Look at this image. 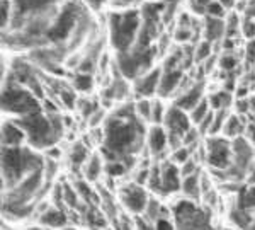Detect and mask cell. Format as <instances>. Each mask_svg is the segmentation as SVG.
Here are the masks:
<instances>
[{
  "label": "cell",
  "instance_id": "1",
  "mask_svg": "<svg viewBox=\"0 0 255 230\" xmlns=\"http://www.w3.org/2000/svg\"><path fill=\"white\" fill-rule=\"evenodd\" d=\"M146 133L145 121L136 114L134 102L121 104L104 120L102 157L119 160L131 169L136 162V155L146 143Z\"/></svg>",
  "mask_w": 255,
  "mask_h": 230
},
{
  "label": "cell",
  "instance_id": "2",
  "mask_svg": "<svg viewBox=\"0 0 255 230\" xmlns=\"http://www.w3.org/2000/svg\"><path fill=\"white\" fill-rule=\"evenodd\" d=\"M44 167L46 160L32 147H2V191L10 190Z\"/></svg>",
  "mask_w": 255,
  "mask_h": 230
},
{
  "label": "cell",
  "instance_id": "3",
  "mask_svg": "<svg viewBox=\"0 0 255 230\" xmlns=\"http://www.w3.org/2000/svg\"><path fill=\"white\" fill-rule=\"evenodd\" d=\"M26 133V140L32 149H53L60 142L65 125L58 113H44L43 109L15 120Z\"/></svg>",
  "mask_w": 255,
  "mask_h": 230
},
{
  "label": "cell",
  "instance_id": "4",
  "mask_svg": "<svg viewBox=\"0 0 255 230\" xmlns=\"http://www.w3.org/2000/svg\"><path fill=\"white\" fill-rule=\"evenodd\" d=\"M139 27H141V12L134 9L113 12L109 15V41L116 53L128 51L136 43Z\"/></svg>",
  "mask_w": 255,
  "mask_h": 230
},
{
  "label": "cell",
  "instance_id": "5",
  "mask_svg": "<svg viewBox=\"0 0 255 230\" xmlns=\"http://www.w3.org/2000/svg\"><path fill=\"white\" fill-rule=\"evenodd\" d=\"M170 215L177 230H220L211 212L194 200H177L170 208Z\"/></svg>",
  "mask_w": 255,
  "mask_h": 230
},
{
  "label": "cell",
  "instance_id": "6",
  "mask_svg": "<svg viewBox=\"0 0 255 230\" xmlns=\"http://www.w3.org/2000/svg\"><path fill=\"white\" fill-rule=\"evenodd\" d=\"M2 111L7 114H15L17 118L27 116L31 113L41 111V102L31 89L7 77L2 87Z\"/></svg>",
  "mask_w": 255,
  "mask_h": 230
},
{
  "label": "cell",
  "instance_id": "7",
  "mask_svg": "<svg viewBox=\"0 0 255 230\" xmlns=\"http://www.w3.org/2000/svg\"><path fill=\"white\" fill-rule=\"evenodd\" d=\"M157 46H141L134 43L128 51H121L116 55V67L126 79H138L139 75L151 70V65L157 56Z\"/></svg>",
  "mask_w": 255,
  "mask_h": 230
},
{
  "label": "cell",
  "instance_id": "8",
  "mask_svg": "<svg viewBox=\"0 0 255 230\" xmlns=\"http://www.w3.org/2000/svg\"><path fill=\"white\" fill-rule=\"evenodd\" d=\"M255 164V152L250 145L249 140L244 137H238L233 140V160L232 166L226 171L213 172L218 179L230 181V183H238V181L245 179L249 174H252Z\"/></svg>",
  "mask_w": 255,
  "mask_h": 230
},
{
  "label": "cell",
  "instance_id": "9",
  "mask_svg": "<svg viewBox=\"0 0 255 230\" xmlns=\"http://www.w3.org/2000/svg\"><path fill=\"white\" fill-rule=\"evenodd\" d=\"M146 186L160 196H170L180 191L182 186L180 167L174 160H165L162 166H155L153 169H150V179Z\"/></svg>",
  "mask_w": 255,
  "mask_h": 230
},
{
  "label": "cell",
  "instance_id": "10",
  "mask_svg": "<svg viewBox=\"0 0 255 230\" xmlns=\"http://www.w3.org/2000/svg\"><path fill=\"white\" fill-rule=\"evenodd\" d=\"M58 3L60 0H12L14 15L9 27H15L31 19L55 17L60 12Z\"/></svg>",
  "mask_w": 255,
  "mask_h": 230
},
{
  "label": "cell",
  "instance_id": "11",
  "mask_svg": "<svg viewBox=\"0 0 255 230\" xmlns=\"http://www.w3.org/2000/svg\"><path fill=\"white\" fill-rule=\"evenodd\" d=\"M163 126H165V130L168 133L170 149L175 150L184 145V137H186L187 131L192 128V121H191V116H189L187 111H184V109H180L179 106L172 104L170 108H167Z\"/></svg>",
  "mask_w": 255,
  "mask_h": 230
},
{
  "label": "cell",
  "instance_id": "12",
  "mask_svg": "<svg viewBox=\"0 0 255 230\" xmlns=\"http://www.w3.org/2000/svg\"><path fill=\"white\" fill-rule=\"evenodd\" d=\"M206 162L213 172L226 171L233 160V142L226 137L211 135L206 140Z\"/></svg>",
  "mask_w": 255,
  "mask_h": 230
},
{
  "label": "cell",
  "instance_id": "13",
  "mask_svg": "<svg viewBox=\"0 0 255 230\" xmlns=\"http://www.w3.org/2000/svg\"><path fill=\"white\" fill-rule=\"evenodd\" d=\"M119 201L123 208L131 215H141L146 212V207L150 203V196L145 190V186L139 183H128L119 190Z\"/></svg>",
  "mask_w": 255,
  "mask_h": 230
},
{
  "label": "cell",
  "instance_id": "14",
  "mask_svg": "<svg viewBox=\"0 0 255 230\" xmlns=\"http://www.w3.org/2000/svg\"><path fill=\"white\" fill-rule=\"evenodd\" d=\"M160 79H162V68H151L146 73L139 75L138 79H134L133 90L138 96V99H141V97H151L153 94H158Z\"/></svg>",
  "mask_w": 255,
  "mask_h": 230
},
{
  "label": "cell",
  "instance_id": "15",
  "mask_svg": "<svg viewBox=\"0 0 255 230\" xmlns=\"http://www.w3.org/2000/svg\"><path fill=\"white\" fill-rule=\"evenodd\" d=\"M184 80V72L180 67H163L162 68V79L158 85V96L168 97L179 90L180 84Z\"/></svg>",
  "mask_w": 255,
  "mask_h": 230
},
{
  "label": "cell",
  "instance_id": "16",
  "mask_svg": "<svg viewBox=\"0 0 255 230\" xmlns=\"http://www.w3.org/2000/svg\"><path fill=\"white\" fill-rule=\"evenodd\" d=\"M146 147L153 157H160L170 149L168 143V133L163 125H153L146 133Z\"/></svg>",
  "mask_w": 255,
  "mask_h": 230
},
{
  "label": "cell",
  "instance_id": "17",
  "mask_svg": "<svg viewBox=\"0 0 255 230\" xmlns=\"http://www.w3.org/2000/svg\"><path fill=\"white\" fill-rule=\"evenodd\" d=\"M203 99H204V82L199 80V82H196V84L189 85L186 90H182V92L177 96L174 104L179 106L180 109L191 113Z\"/></svg>",
  "mask_w": 255,
  "mask_h": 230
},
{
  "label": "cell",
  "instance_id": "18",
  "mask_svg": "<svg viewBox=\"0 0 255 230\" xmlns=\"http://www.w3.org/2000/svg\"><path fill=\"white\" fill-rule=\"evenodd\" d=\"M26 140V133L19 126L15 120H7L2 125V147H19L24 145Z\"/></svg>",
  "mask_w": 255,
  "mask_h": 230
},
{
  "label": "cell",
  "instance_id": "19",
  "mask_svg": "<svg viewBox=\"0 0 255 230\" xmlns=\"http://www.w3.org/2000/svg\"><path fill=\"white\" fill-rule=\"evenodd\" d=\"M203 184H204V179L199 171L194 172V174L184 176L182 186H180V191H182L184 198L199 201L201 196H203Z\"/></svg>",
  "mask_w": 255,
  "mask_h": 230
},
{
  "label": "cell",
  "instance_id": "20",
  "mask_svg": "<svg viewBox=\"0 0 255 230\" xmlns=\"http://www.w3.org/2000/svg\"><path fill=\"white\" fill-rule=\"evenodd\" d=\"M204 39L209 43H218L220 39H225L226 36V19H216V17H208L204 20Z\"/></svg>",
  "mask_w": 255,
  "mask_h": 230
},
{
  "label": "cell",
  "instance_id": "21",
  "mask_svg": "<svg viewBox=\"0 0 255 230\" xmlns=\"http://www.w3.org/2000/svg\"><path fill=\"white\" fill-rule=\"evenodd\" d=\"M245 131V123L242 121V114H230L225 121V126H223V133L226 138H238L242 137Z\"/></svg>",
  "mask_w": 255,
  "mask_h": 230
},
{
  "label": "cell",
  "instance_id": "22",
  "mask_svg": "<svg viewBox=\"0 0 255 230\" xmlns=\"http://www.w3.org/2000/svg\"><path fill=\"white\" fill-rule=\"evenodd\" d=\"M128 94V84H126V77L119 72V75L113 80V84L109 85V89L106 90V97L109 101H121L125 99Z\"/></svg>",
  "mask_w": 255,
  "mask_h": 230
},
{
  "label": "cell",
  "instance_id": "23",
  "mask_svg": "<svg viewBox=\"0 0 255 230\" xmlns=\"http://www.w3.org/2000/svg\"><path fill=\"white\" fill-rule=\"evenodd\" d=\"M41 224L44 227H51V229H58L67 225V217L65 213L58 210V208H48L46 212L41 215Z\"/></svg>",
  "mask_w": 255,
  "mask_h": 230
},
{
  "label": "cell",
  "instance_id": "24",
  "mask_svg": "<svg viewBox=\"0 0 255 230\" xmlns=\"http://www.w3.org/2000/svg\"><path fill=\"white\" fill-rule=\"evenodd\" d=\"M104 167H106V164H102L101 155H97V154L90 155L89 160L85 162V166H84L85 178H87V181H90V183H94V181H97L99 176L102 174Z\"/></svg>",
  "mask_w": 255,
  "mask_h": 230
},
{
  "label": "cell",
  "instance_id": "25",
  "mask_svg": "<svg viewBox=\"0 0 255 230\" xmlns=\"http://www.w3.org/2000/svg\"><path fill=\"white\" fill-rule=\"evenodd\" d=\"M237 207L247 212L255 210V186L242 188L237 196Z\"/></svg>",
  "mask_w": 255,
  "mask_h": 230
},
{
  "label": "cell",
  "instance_id": "26",
  "mask_svg": "<svg viewBox=\"0 0 255 230\" xmlns=\"http://www.w3.org/2000/svg\"><path fill=\"white\" fill-rule=\"evenodd\" d=\"M87 160H89L87 147H85L84 143L77 142L75 145L72 147V150H70V164H72L73 169H80V167L85 166Z\"/></svg>",
  "mask_w": 255,
  "mask_h": 230
},
{
  "label": "cell",
  "instance_id": "27",
  "mask_svg": "<svg viewBox=\"0 0 255 230\" xmlns=\"http://www.w3.org/2000/svg\"><path fill=\"white\" fill-rule=\"evenodd\" d=\"M209 99V104L215 111H220V109H228L233 102V96L230 90H218V92L211 94L208 97Z\"/></svg>",
  "mask_w": 255,
  "mask_h": 230
},
{
  "label": "cell",
  "instance_id": "28",
  "mask_svg": "<svg viewBox=\"0 0 255 230\" xmlns=\"http://www.w3.org/2000/svg\"><path fill=\"white\" fill-rule=\"evenodd\" d=\"M72 84H73V87L79 90V92H89V90H92V87H94L92 73L79 70V73H75V75H73Z\"/></svg>",
  "mask_w": 255,
  "mask_h": 230
},
{
  "label": "cell",
  "instance_id": "29",
  "mask_svg": "<svg viewBox=\"0 0 255 230\" xmlns=\"http://www.w3.org/2000/svg\"><path fill=\"white\" fill-rule=\"evenodd\" d=\"M211 109H213V108H211V104H209V99H208V97H204V99L201 101L199 104H197L196 108L191 111V113H189L192 125H194V126L199 125V123L203 121L209 113H211Z\"/></svg>",
  "mask_w": 255,
  "mask_h": 230
},
{
  "label": "cell",
  "instance_id": "30",
  "mask_svg": "<svg viewBox=\"0 0 255 230\" xmlns=\"http://www.w3.org/2000/svg\"><path fill=\"white\" fill-rule=\"evenodd\" d=\"M134 109H136V114L141 118L143 121H150L151 123V114H153V101L150 97H141L134 102Z\"/></svg>",
  "mask_w": 255,
  "mask_h": 230
},
{
  "label": "cell",
  "instance_id": "31",
  "mask_svg": "<svg viewBox=\"0 0 255 230\" xmlns=\"http://www.w3.org/2000/svg\"><path fill=\"white\" fill-rule=\"evenodd\" d=\"M145 215L153 222H157L158 219H162V217H170L168 215V210H165V207H163V205L160 203V200L157 198H150V203H148V207H146Z\"/></svg>",
  "mask_w": 255,
  "mask_h": 230
},
{
  "label": "cell",
  "instance_id": "32",
  "mask_svg": "<svg viewBox=\"0 0 255 230\" xmlns=\"http://www.w3.org/2000/svg\"><path fill=\"white\" fill-rule=\"evenodd\" d=\"M12 15H14L12 0H2V3H0V24H2V31L9 29L12 22Z\"/></svg>",
  "mask_w": 255,
  "mask_h": 230
},
{
  "label": "cell",
  "instance_id": "33",
  "mask_svg": "<svg viewBox=\"0 0 255 230\" xmlns=\"http://www.w3.org/2000/svg\"><path fill=\"white\" fill-rule=\"evenodd\" d=\"M128 171L129 169H128L126 164L119 162V160H106L104 172H108V176H111V178H119V176L126 174Z\"/></svg>",
  "mask_w": 255,
  "mask_h": 230
},
{
  "label": "cell",
  "instance_id": "34",
  "mask_svg": "<svg viewBox=\"0 0 255 230\" xmlns=\"http://www.w3.org/2000/svg\"><path fill=\"white\" fill-rule=\"evenodd\" d=\"M237 65H238V60H237V56L233 55V51H226L225 55L220 58V68L226 73L235 72Z\"/></svg>",
  "mask_w": 255,
  "mask_h": 230
},
{
  "label": "cell",
  "instance_id": "35",
  "mask_svg": "<svg viewBox=\"0 0 255 230\" xmlns=\"http://www.w3.org/2000/svg\"><path fill=\"white\" fill-rule=\"evenodd\" d=\"M191 157H192V149L187 145H182V147H179V149L172 150V160H174L177 166H182V164L187 162Z\"/></svg>",
  "mask_w": 255,
  "mask_h": 230
},
{
  "label": "cell",
  "instance_id": "36",
  "mask_svg": "<svg viewBox=\"0 0 255 230\" xmlns=\"http://www.w3.org/2000/svg\"><path fill=\"white\" fill-rule=\"evenodd\" d=\"M182 20L184 22H180L175 31L177 41H187V39H191V36H192V27H191V24H189V17L187 15H182Z\"/></svg>",
  "mask_w": 255,
  "mask_h": 230
},
{
  "label": "cell",
  "instance_id": "37",
  "mask_svg": "<svg viewBox=\"0 0 255 230\" xmlns=\"http://www.w3.org/2000/svg\"><path fill=\"white\" fill-rule=\"evenodd\" d=\"M211 53H213V43L204 39L203 43H199V46L194 50V60L196 61H204L208 58H211Z\"/></svg>",
  "mask_w": 255,
  "mask_h": 230
},
{
  "label": "cell",
  "instance_id": "38",
  "mask_svg": "<svg viewBox=\"0 0 255 230\" xmlns=\"http://www.w3.org/2000/svg\"><path fill=\"white\" fill-rule=\"evenodd\" d=\"M204 15H208V17H216V19H226V9L218 2V0H213V2L206 7Z\"/></svg>",
  "mask_w": 255,
  "mask_h": 230
},
{
  "label": "cell",
  "instance_id": "39",
  "mask_svg": "<svg viewBox=\"0 0 255 230\" xmlns=\"http://www.w3.org/2000/svg\"><path fill=\"white\" fill-rule=\"evenodd\" d=\"M133 224H134V230H157L155 229V222L151 219H148L145 213L134 215Z\"/></svg>",
  "mask_w": 255,
  "mask_h": 230
},
{
  "label": "cell",
  "instance_id": "40",
  "mask_svg": "<svg viewBox=\"0 0 255 230\" xmlns=\"http://www.w3.org/2000/svg\"><path fill=\"white\" fill-rule=\"evenodd\" d=\"M242 34L247 41L255 39V19L252 17H245L242 20Z\"/></svg>",
  "mask_w": 255,
  "mask_h": 230
},
{
  "label": "cell",
  "instance_id": "41",
  "mask_svg": "<svg viewBox=\"0 0 255 230\" xmlns=\"http://www.w3.org/2000/svg\"><path fill=\"white\" fill-rule=\"evenodd\" d=\"M211 2H213V0H189V5H191V10L194 12V14L204 15V12H206V7Z\"/></svg>",
  "mask_w": 255,
  "mask_h": 230
},
{
  "label": "cell",
  "instance_id": "42",
  "mask_svg": "<svg viewBox=\"0 0 255 230\" xmlns=\"http://www.w3.org/2000/svg\"><path fill=\"white\" fill-rule=\"evenodd\" d=\"M155 229H157V230H177L174 220H172V215L158 219L157 222H155Z\"/></svg>",
  "mask_w": 255,
  "mask_h": 230
},
{
  "label": "cell",
  "instance_id": "43",
  "mask_svg": "<svg viewBox=\"0 0 255 230\" xmlns=\"http://www.w3.org/2000/svg\"><path fill=\"white\" fill-rule=\"evenodd\" d=\"M245 55H247V60H249V63H255V39H250L249 43H247Z\"/></svg>",
  "mask_w": 255,
  "mask_h": 230
},
{
  "label": "cell",
  "instance_id": "44",
  "mask_svg": "<svg viewBox=\"0 0 255 230\" xmlns=\"http://www.w3.org/2000/svg\"><path fill=\"white\" fill-rule=\"evenodd\" d=\"M244 12H245V17L255 19V0H245Z\"/></svg>",
  "mask_w": 255,
  "mask_h": 230
},
{
  "label": "cell",
  "instance_id": "45",
  "mask_svg": "<svg viewBox=\"0 0 255 230\" xmlns=\"http://www.w3.org/2000/svg\"><path fill=\"white\" fill-rule=\"evenodd\" d=\"M60 97L63 99V102L68 106V108H73V104H75V96H73V94L70 92V90H61Z\"/></svg>",
  "mask_w": 255,
  "mask_h": 230
},
{
  "label": "cell",
  "instance_id": "46",
  "mask_svg": "<svg viewBox=\"0 0 255 230\" xmlns=\"http://www.w3.org/2000/svg\"><path fill=\"white\" fill-rule=\"evenodd\" d=\"M82 2H84L85 5H89L92 10H99L106 2H108V0H82Z\"/></svg>",
  "mask_w": 255,
  "mask_h": 230
},
{
  "label": "cell",
  "instance_id": "47",
  "mask_svg": "<svg viewBox=\"0 0 255 230\" xmlns=\"http://www.w3.org/2000/svg\"><path fill=\"white\" fill-rule=\"evenodd\" d=\"M218 2H220L226 10H232L233 7H237V2H238V0H218Z\"/></svg>",
  "mask_w": 255,
  "mask_h": 230
},
{
  "label": "cell",
  "instance_id": "48",
  "mask_svg": "<svg viewBox=\"0 0 255 230\" xmlns=\"http://www.w3.org/2000/svg\"><path fill=\"white\" fill-rule=\"evenodd\" d=\"M134 0H113V5L114 7H123V9H126L129 3H133Z\"/></svg>",
  "mask_w": 255,
  "mask_h": 230
},
{
  "label": "cell",
  "instance_id": "49",
  "mask_svg": "<svg viewBox=\"0 0 255 230\" xmlns=\"http://www.w3.org/2000/svg\"><path fill=\"white\" fill-rule=\"evenodd\" d=\"M249 99H250V113L255 114V96L249 97Z\"/></svg>",
  "mask_w": 255,
  "mask_h": 230
},
{
  "label": "cell",
  "instance_id": "50",
  "mask_svg": "<svg viewBox=\"0 0 255 230\" xmlns=\"http://www.w3.org/2000/svg\"><path fill=\"white\" fill-rule=\"evenodd\" d=\"M220 230H240V229H237V227H223V229H220Z\"/></svg>",
  "mask_w": 255,
  "mask_h": 230
}]
</instances>
